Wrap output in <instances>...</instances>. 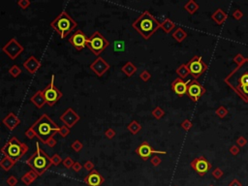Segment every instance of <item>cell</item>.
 <instances>
[{
	"label": "cell",
	"instance_id": "1",
	"mask_svg": "<svg viewBox=\"0 0 248 186\" xmlns=\"http://www.w3.org/2000/svg\"><path fill=\"white\" fill-rule=\"evenodd\" d=\"M30 128L35 132L36 137L45 145L59 131V127L56 125V123L47 113H43L30 126Z\"/></svg>",
	"mask_w": 248,
	"mask_h": 186
},
{
	"label": "cell",
	"instance_id": "2",
	"mask_svg": "<svg viewBox=\"0 0 248 186\" xmlns=\"http://www.w3.org/2000/svg\"><path fill=\"white\" fill-rule=\"evenodd\" d=\"M132 27L144 39L148 40L159 27H161V23L148 11H145L132 23Z\"/></svg>",
	"mask_w": 248,
	"mask_h": 186
},
{
	"label": "cell",
	"instance_id": "3",
	"mask_svg": "<svg viewBox=\"0 0 248 186\" xmlns=\"http://www.w3.org/2000/svg\"><path fill=\"white\" fill-rule=\"evenodd\" d=\"M26 164L39 176L45 174L52 165L50 157H49L45 150L40 146L39 143H36V151L26 160Z\"/></svg>",
	"mask_w": 248,
	"mask_h": 186
},
{
	"label": "cell",
	"instance_id": "4",
	"mask_svg": "<svg viewBox=\"0 0 248 186\" xmlns=\"http://www.w3.org/2000/svg\"><path fill=\"white\" fill-rule=\"evenodd\" d=\"M77 26L78 22L72 19L65 10L62 11L50 22V27L59 35L61 39H65L75 28H77Z\"/></svg>",
	"mask_w": 248,
	"mask_h": 186
},
{
	"label": "cell",
	"instance_id": "5",
	"mask_svg": "<svg viewBox=\"0 0 248 186\" xmlns=\"http://www.w3.org/2000/svg\"><path fill=\"white\" fill-rule=\"evenodd\" d=\"M0 151L2 154H4V156H7L17 162L28 151V146L21 143L20 140H17V137H12Z\"/></svg>",
	"mask_w": 248,
	"mask_h": 186
},
{
	"label": "cell",
	"instance_id": "6",
	"mask_svg": "<svg viewBox=\"0 0 248 186\" xmlns=\"http://www.w3.org/2000/svg\"><path fill=\"white\" fill-rule=\"evenodd\" d=\"M230 79H233V82L229 84H231V86L236 92L241 87L248 85V60H246L234 73L230 75L226 81H230Z\"/></svg>",
	"mask_w": 248,
	"mask_h": 186
},
{
	"label": "cell",
	"instance_id": "7",
	"mask_svg": "<svg viewBox=\"0 0 248 186\" xmlns=\"http://www.w3.org/2000/svg\"><path fill=\"white\" fill-rule=\"evenodd\" d=\"M109 46H110V42L99 31H95L88 38L86 48L89 49L94 55L99 56Z\"/></svg>",
	"mask_w": 248,
	"mask_h": 186
},
{
	"label": "cell",
	"instance_id": "8",
	"mask_svg": "<svg viewBox=\"0 0 248 186\" xmlns=\"http://www.w3.org/2000/svg\"><path fill=\"white\" fill-rule=\"evenodd\" d=\"M43 94H44V97H45L46 104H48L50 107L55 106L61 99L62 92L55 84V76L51 77V81L46 86L45 89L43 90Z\"/></svg>",
	"mask_w": 248,
	"mask_h": 186
},
{
	"label": "cell",
	"instance_id": "9",
	"mask_svg": "<svg viewBox=\"0 0 248 186\" xmlns=\"http://www.w3.org/2000/svg\"><path fill=\"white\" fill-rule=\"evenodd\" d=\"M2 50L9 58L15 60L17 57L20 56V55L22 54V51L24 50V47L17 42L15 37H13L5 44L4 47L2 48Z\"/></svg>",
	"mask_w": 248,
	"mask_h": 186
},
{
	"label": "cell",
	"instance_id": "10",
	"mask_svg": "<svg viewBox=\"0 0 248 186\" xmlns=\"http://www.w3.org/2000/svg\"><path fill=\"white\" fill-rule=\"evenodd\" d=\"M187 69L194 79H197L207 70V65L203 62L201 56H195L188 62Z\"/></svg>",
	"mask_w": 248,
	"mask_h": 186
},
{
	"label": "cell",
	"instance_id": "11",
	"mask_svg": "<svg viewBox=\"0 0 248 186\" xmlns=\"http://www.w3.org/2000/svg\"><path fill=\"white\" fill-rule=\"evenodd\" d=\"M88 42V37L82 30H77L74 34L69 38V43L72 45L77 50H83L86 48Z\"/></svg>",
	"mask_w": 248,
	"mask_h": 186
},
{
	"label": "cell",
	"instance_id": "12",
	"mask_svg": "<svg viewBox=\"0 0 248 186\" xmlns=\"http://www.w3.org/2000/svg\"><path fill=\"white\" fill-rule=\"evenodd\" d=\"M135 151L144 161H146L152 154H166V151H160V150L153 149L147 141H143L136 148Z\"/></svg>",
	"mask_w": 248,
	"mask_h": 186
},
{
	"label": "cell",
	"instance_id": "13",
	"mask_svg": "<svg viewBox=\"0 0 248 186\" xmlns=\"http://www.w3.org/2000/svg\"><path fill=\"white\" fill-rule=\"evenodd\" d=\"M191 167L194 171H196L201 176L205 175L210 169H211V164L207 160L205 157H198L194 159L191 163Z\"/></svg>",
	"mask_w": 248,
	"mask_h": 186
},
{
	"label": "cell",
	"instance_id": "14",
	"mask_svg": "<svg viewBox=\"0 0 248 186\" xmlns=\"http://www.w3.org/2000/svg\"><path fill=\"white\" fill-rule=\"evenodd\" d=\"M89 68L97 77L100 78L110 70V64L104 58H102L101 56H98L90 64Z\"/></svg>",
	"mask_w": 248,
	"mask_h": 186
},
{
	"label": "cell",
	"instance_id": "15",
	"mask_svg": "<svg viewBox=\"0 0 248 186\" xmlns=\"http://www.w3.org/2000/svg\"><path fill=\"white\" fill-rule=\"evenodd\" d=\"M60 120L64 123V125H66L69 128L74 127L77 122L79 121L81 117L72 109V108H68L60 116Z\"/></svg>",
	"mask_w": 248,
	"mask_h": 186
},
{
	"label": "cell",
	"instance_id": "16",
	"mask_svg": "<svg viewBox=\"0 0 248 186\" xmlns=\"http://www.w3.org/2000/svg\"><path fill=\"white\" fill-rule=\"evenodd\" d=\"M205 88H203L196 79H193L188 83L187 87V94L193 101H198L200 97L205 93Z\"/></svg>",
	"mask_w": 248,
	"mask_h": 186
},
{
	"label": "cell",
	"instance_id": "17",
	"mask_svg": "<svg viewBox=\"0 0 248 186\" xmlns=\"http://www.w3.org/2000/svg\"><path fill=\"white\" fill-rule=\"evenodd\" d=\"M83 182L87 186H101L105 182V179L98 171L93 170L84 176Z\"/></svg>",
	"mask_w": 248,
	"mask_h": 186
},
{
	"label": "cell",
	"instance_id": "18",
	"mask_svg": "<svg viewBox=\"0 0 248 186\" xmlns=\"http://www.w3.org/2000/svg\"><path fill=\"white\" fill-rule=\"evenodd\" d=\"M23 68L31 75H34L41 68V62L35 56L31 55L23 62Z\"/></svg>",
	"mask_w": 248,
	"mask_h": 186
},
{
	"label": "cell",
	"instance_id": "19",
	"mask_svg": "<svg viewBox=\"0 0 248 186\" xmlns=\"http://www.w3.org/2000/svg\"><path fill=\"white\" fill-rule=\"evenodd\" d=\"M3 124L9 131H14L21 124V119L14 112H9L2 120Z\"/></svg>",
	"mask_w": 248,
	"mask_h": 186
},
{
	"label": "cell",
	"instance_id": "20",
	"mask_svg": "<svg viewBox=\"0 0 248 186\" xmlns=\"http://www.w3.org/2000/svg\"><path fill=\"white\" fill-rule=\"evenodd\" d=\"M187 87H188V83L183 82V79L181 78H178L172 83V89L179 96H182L187 93Z\"/></svg>",
	"mask_w": 248,
	"mask_h": 186
},
{
	"label": "cell",
	"instance_id": "21",
	"mask_svg": "<svg viewBox=\"0 0 248 186\" xmlns=\"http://www.w3.org/2000/svg\"><path fill=\"white\" fill-rule=\"evenodd\" d=\"M30 101L33 105L36 106L38 109H42L46 104V100H45V97H44V94H43V90L36 91V93L31 96Z\"/></svg>",
	"mask_w": 248,
	"mask_h": 186
},
{
	"label": "cell",
	"instance_id": "22",
	"mask_svg": "<svg viewBox=\"0 0 248 186\" xmlns=\"http://www.w3.org/2000/svg\"><path fill=\"white\" fill-rule=\"evenodd\" d=\"M16 161L13 160V159L9 158L7 156H4L1 160H0V168L2 170H4L5 172H9L12 168L16 165Z\"/></svg>",
	"mask_w": 248,
	"mask_h": 186
},
{
	"label": "cell",
	"instance_id": "23",
	"mask_svg": "<svg viewBox=\"0 0 248 186\" xmlns=\"http://www.w3.org/2000/svg\"><path fill=\"white\" fill-rule=\"evenodd\" d=\"M38 174L35 173L34 171H29L27 173H25L22 176H21V180L25 184V185H30L33 181H35L37 179H38Z\"/></svg>",
	"mask_w": 248,
	"mask_h": 186
},
{
	"label": "cell",
	"instance_id": "24",
	"mask_svg": "<svg viewBox=\"0 0 248 186\" xmlns=\"http://www.w3.org/2000/svg\"><path fill=\"white\" fill-rule=\"evenodd\" d=\"M121 71L128 78H130V77H132L133 75H134L137 72V67L134 64H133L131 61H128V62H126V63L121 67Z\"/></svg>",
	"mask_w": 248,
	"mask_h": 186
},
{
	"label": "cell",
	"instance_id": "25",
	"mask_svg": "<svg viewBox=\"0 0 248 186\" xmlns=\"http://www.w3.org/2000/svg\"><path fill=\"white\" fill-rule=\"evenodd\" d=\"M127 129H128V131L131 133V134L136 135L141 131V124L137 120H132L127 125Z\"/></svg>",
	"mask_w": 248,
	"mask_h": 186
},
{
	"label": "cell",
	"instance_id": "26",
	"mask_svg": "<svg viewBox=\"0 0 248 186\" xmlns=\"http://www.w3.org/2000/svg\"><path fill=\"white\" fill-rule=\"evenodd\" d=\"M9 74H10L13 78H17L22 72V70L17 66V65H13L10 69H9Z\"/></svg>",
	"mask_w": 248,
	"mask_h": 186
},
{
	"label": "cell",
	"instance_id": "27",
	"mask_svg": "<svg viewBox=\"0 0 248 186\" xmlns=\"http://www.w3.org/2000/svg\"><path fill=\"white\" fill-rule=\"evenodd\" d=\"M174 22H172L170 20H166L163 23H161V27L164 29L166 33H169L174 28Z\"/></svg>",
	"mask_w": 248,
	"mask_h": 186
},
{
	"label": "cell",
	"instance_id": "28",
	"mask_svg": "<svg viewBox=\"0 0 248 186\" xmlns=\"http://www.w3.org/2000/svg\"><path fill=\"white\" fill-rule=\"evenodd\" d=\"M71 147H72V149L74 150L75 152H79V151H82V149L83 147V145L82 144L81 141L76 140L75 141H73L72 145H71Z\"/></svg>",
	"mask_w": 248,
	"mask_h": 186
},
{
	"label": "cell",
	"instance_id": "29",
	"mask_svg": "<svg viewBox=\"0 0 248 186\" xmlns=\"http://www.w3.org/2000/svg\"><path fill=\"white\" fill-rule=\"evenodd\" d=\"M70 133H71V131H70V128L69 127H67L66 125H62V126H60L59 127V131H58V134L62 137V138H66L67 136H69L70 135Z\"/></svg>",
	"mask_w": 248,
	"mask_h": 186
},
{
	"label": "cell",
	"instance_id": "30",
	"mask_svg": "<svg viewBox=\"0 0 248 186\" xmlns=\"http://www.w3.org/2000/svg\"><path fill=\"white\" fill-rule=\"evenodd\" d=\"M17 6H19L21 9H22V10H25V9H27L30 7L31 5V1L30 0H19V1L17 2Z\"/></svg>",
	"mask_w": 248,
	"mask_h": 186
},
{
	"label": "cell",
	"instance_id": "31",
	"mask_svg": "<svg viewBox=\"0 0 248 186\" xmlns=\"http://www.w3.org/2000/svg\"><path fill=\"white\" fill-rule=\"evenodd\" d=\"M50 161H51V164L54 165V166H58V165H60L61 163H62V158L60 157V155H58V154H54L52 155L51 157H50Z\"/></svg>",
	"mask_w": 248,
	"mask_h": 186
},
{
	"label": "cell",
	"instance_id": "32",
	"mask_svg": "<svg viewBox=\"0 0 248 186\" xmlns=\"http://www.w3.org/2000/svg\"><path fill=\"white\" fill-rule=\"evenodd\" d=\"M164 111L160 108V107H156L153 111H152V116L157 118V119H160L163 116H164Z\"/></svg>",
	"mask_w": 248,
	"mask_h": 186
},
{
	"label": "cell",
	"instance_id": "33",
	"mask_svg": "<svg viewBox=\"0 0 248 186\" xmlns=\"http://www.w3.org/2000/svg\"><path fill=\"white\" fill-rule=\"evenodd\" d=\"M74 160L71 157H66L65 159H63V161H62V164H63V166L65 168H67V169H70V168H72L73 165H74Z\"/></svg>",
	"mask_w": 248,
	"mask_h": 186
},
{
	"label": "cell",
	"instance_id": "34",
	"mask_svg": "<svg viewBox=\"0 0 248 186\" xmlns=\"http://www.w3.org/2000/svg\"><path fill=\"white\" fill-rule=\"evenodd\" d=\"M117 135V132L114 131L112 128H108L107 130L105 131V137L109 139V140H112V138H114Z\"/></svg>",
	"mask_w": 248,
	"mask_h": 186
},
{
	"label": "cell",
	"instance_id": "35",
	"mask_svg": "<svg viewBox=\"0 0 248 186\" xmlns=\"http://www.w3.org/2000/svg\"><path fill=\"white\" fill-rule=\"evenodd\" d=\"M140 78H141V81H144V82H147V81H149V79H150V78H151V75L149 74L148 71H146V70H144L143 72H141V73L140 74Z\"/></svg>",
	"mask_w": 248,
	"mask_h": 186
},
{
	"label": "cell",
	"instance_id": "36",
	"mask_svg": "<svg viewBox=\"0 0 248 186\" xmlns=\"http://www.w3.org/2000/svg\"><path fill=\"white\" fill-rule=\"evenodd\" d=\"M6 183L9 186H16L17 184V179L16 178L15 175H10L6 180Z\"/></svg>",
	"mask_w": 248,
	"mask_h": 186
},
{
	"label": "cell",
	"instance_id": "37",
	"mask_svg": "<svg viewBox=\"0 0 248 186\" xmlns=\"http://www.w3.org/2000/svg\"><path fill=\"white\" fill-rule=\"evenodd\" d=\"M83 168H84L86 171H88V172L90 173V172H92L94 170L95 165H94V163L92 161H86L84 163V165H83Z\"/></svg>",
	"mask_w": 248,
	"mask_h": 186
},
{
	"label": "cell",
	"instance_id": "38",
	"mask_svg": "<svg viewBox=\"0 0 248 186\" xmlns=\"http://www.w3.org/2000/svg\"><path fill=\"white\" fill-rule=\"evenodd\" d=\"M182 31H183V30H182L181 28H179L178 30H176V31L174 33V35H173V36H174L176 40H178V41H179V42L182 41V39H183V37H182Z\"/></svg>",
	"mask_w": 248,
	"mask_h": 186
},
{
	"label": "cell",
	"instance_id": "39",
	"mask_svg": "<svg viewBox=\"0 0 248 186\" xmlns=\"http://www.w3.org/2000/svg\"><path fill=\"white\" fill-rule=\"evenodd\" d=\"M24 134H25V136L27 137L29 140H32V139H34L35 137H36V134H35V132H34L30 127L25 131Z\"/></svg>",
	"mask_w": 248,
	"mask_h": 186
},
{
	"label": "cell",
	"instance_id": "40",
	"mask_svg": "<svg viewBox=\"0 0 248 186\" xmlns=\"http://www.w3.org/2000/svg\"><path fill=\"white\" fill-rule=\"evenodd\" d=\"M188 69H187V67L185 68V66H181L180 68H179L178 69V74L180 76V77H184V76H186L188 74Z\"/></svg>",
	"mask_w": 248,
	"mask_h": 186
},
{
	"label": "cell",
	"instance_id": "41",
	"mask_svg": "<svg viewBox=\"0 0 248 186\" xmlns=\"http://www.w3.org/2000/svg\"><path fill=\"white\" fill-rule=\"evenodd\" d=\"M83 168V166L81 163H79V162H75L74 165H73V167H72V169H73L74 172L79 173V171H82Z\"/></svg>",
	"mask_w": 248,
	"mask_h": 186
},
{
	"label": "cell",
	"instance_id": "42",
	"mask_svg": "<svg viewBox=\"0 0 248 186\" xmlns=\"http://www.w3.org/2000/svg\"><path fill=\"white\" fill-rule=\"evenodd\" d=\"M212 175H213L215 179H220L221 176L223 175V172L221 171L220 169H218V168H216V169H215L213 172H212Z\"/></svg>",
	"mask_w": 248,
	"mask_h": 186
},
{
	"label": "cell",
	"instance_id": "43",
	"mask_svg": "<svg viewBox=\"0 0 248 186\" xmlns=\"http://www.w3.org/2000/svg\"><path fill=\"white\" fill-rule=\"evenodd\" d=\"M160 163H161V159L159 158L157 155H155V156H153V157L151 158V164H152L154 167L159 166V165H160Z\"/></svg>",
	"mask_w": 248,
	"mask_h": 186
},
{
	"label": "cell",
	"instance_id": "44",
	"mask_svg": "<svg viewBox=\"0 0 248 186\" xmlns=\"http://www.w3.org/2000/svg\"><path fill=\"white\" fill-rule=\"evenodd\" d=\"M46 145H47L49 147H55V146L56 145V140H55V138H51V139H50V140L47 141Z\"/></svg>",
	"mask_w": 248,
	"mask_h": 186
},
{
	"label": "cell",
	"instance_id": "45",
	"mask_svg": "<svg viewBox=\"0 0 248 186\" xmlns=\"http://www.w3.org/2000/svg\"><path fill=\"white\" fill-rule=\"evenodd\" d=\"M229 186H242L241 183L238 181L237 179H234L231 183L229 184Z\"/></svg>",
	"mask_w": 248,
	"mask_h": 186
},
{
	"label": "cell",
	"instance_id": "46",
	"mask_svg": "<svg viewBox=\"0 0 248 186\" xmlns=\"http://www.w3.org/2000/svg\"><path fill=\"white\" fill-rule=\"evenodd\" d=\"M209 186H213V185H209Z\"/></svg>",
	"mask_w": 248,
	"mask_h": 186
}]
</instances>
